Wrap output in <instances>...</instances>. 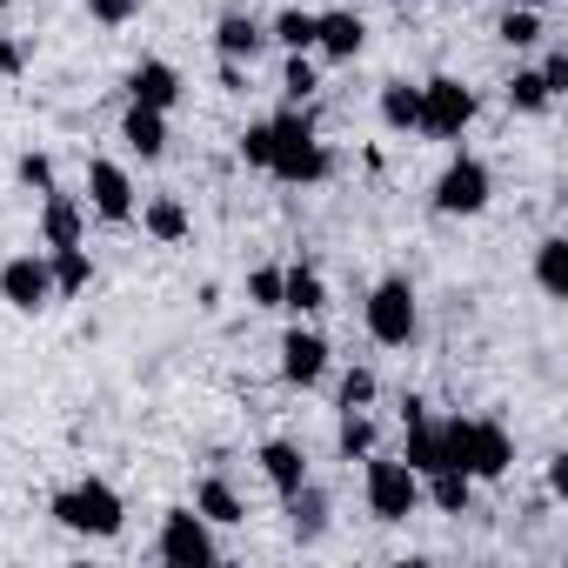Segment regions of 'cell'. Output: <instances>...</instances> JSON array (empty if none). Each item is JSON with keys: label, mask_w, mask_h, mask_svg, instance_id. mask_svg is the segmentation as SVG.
I'll list each match as a JSON object with an SVG mask.
<instances>
[{"label": "cell", "mask_w": 568, "mask_h": 568, "mask_svg": "<svg viewBox=\"0 0 568 568\" xmlns=\"http://www.w3.org/2000/svg\"><path fill=\"white\" fill-rule=\"evenodd\" d=\"M267 128H274L267 174H274L281 187H322V181L335 174V154H328V141L315 134V114H308V108H281V114H267Z\"/></svg>", "instance_id": "6da1fadb"}, {"label": "cell", "mask_w": 568, "mask_h": 568, "mask_svg": "<svg viewBox=\"0 0 568 568\" xmlns=\"http://www.w3.org/2000/svg\"><path fill=\"white\" fill-rule=\"evenodd\" d=\"M48 515H54V528L81 535V541H114V535L128 528V501H121V488L101 481V475H81V481L54 488V495H48Z\"/></svg>", "instance_id": "7a4b0ae2"}, {"label": "cell", "mask_w": 568, "mask_h": 568, "mask_svg": "<svg viewBox=\"0 0 568 568\" xmlns=\"http://www.w3.org/2000/svg\"><path fill=\"white\" fill-rule=\"evenodd\" d=\"M362 328L375 348H415L422 342V295L408 274H382L368 302H362Z\"/></svg>", "instance_id": "3957f363"}, {"label": "cell", "mask_w": 568, "mask_h": 568, "mask_svg": "<svg viewBox=\"0 0 568 568\" xmlns=\"http://www.w3.org/2000/svg\"><path fill=\"white\" fill-rule=\"evenodd\" d=\"M488 201H495V168L468 148H455L442 161V174L428 181V207L442 221H475V214H488Z\"/></svg>", "instance_id": "277c9868"}, {"label": "cell", "mask_w": 568, "mask_h": 568, "mask_svg": "<svg viewBox=\"0 0 568 568\" xmlns=\"http://www.w3.org/2000/svg\"><path fill=\"white\" fill-rule=\"evenodd\" d=\"M362 501L382 528H402L408 515H422V475L402 455H362Z\"/></svg>", "instance_id": "5b68a950"}, {"label": "cell", "mask_w": 568, "mask_h": 568, "mask_svg": "<svg viewBox=\"0 0 568 568\" xmlns=\"http://www.w3.org/2000/svg\"><path fill=\"white\" fill-rule=\"evenodd\" d=\"M154 561H168V568H214L221 561V535H214V521L194 508V501H181V508H168L161 515V528H154V548H148Z\"/></svg>", "instance_id": "8992f818"}, {"label": "cell", "mask_w": 568, "mask_h": 568, "mask_svg": "<svg viewBox=\"0 0 568 568\" xmlns=\"http://www.w3.org/2000/svg\"><path fill=\"white\" fill-rule=\"evenodd\" d=\"M475 114H481V94H475L462 74H428V81H422V121H415V134L455 148V141L475 128Z\"/></svg>", "instance_id": "52a82bcc"}, {"label": "cell", "mask_w": 568, "mask_h": 568, "mask_svg": "<svg viewBox=\"0 0 568 568\" xmlns=\"http://www.w3.org/2000/svg\"><path fill=\"white\" fill-rule=\"evenodd\" d=\"M281 362V388H295V395H308V388H322L328 382V368H335V348H328V335L315 328V322H288L281 328V348H274Z\"/></svg>", "instance_id": "ba28073f"}, {"label": "cell", "mask_w": 568, "mask_h": 568, "mask_svg": "<svg viewBox=\"0 0 568 568\" xmlns=\"http://www.w3.org/2000/svg\"><path fill=\"white\" fill-rule=\"evenodd\" d=\"M0 302L14 315H48L54 308V267L48 254H8L0 261Z\"/></svg>", "instance_id": "9c48e42d"}, {"label": "cell", "mask_w": 568, "mask_h": 568, "mask_svg": "<svg viewBox=\"0 0 568 568\" xmlns=\"http://www.w3.org/2000/svg\"><path fill=\"white\" fill-rule=\"evenodd\" d=\"M88 214L94 221H108V227H128L134 221V207H141V194H134V174L121 168V161H108V154H94L88 161Z\"/></svg>", "instance_id": "30bf717a"}, {"label": "cell", "mask_w": 568, "mask_h": 568, "mask_svg": "<svg viewBox=\"0 0 568 568\" xmlns=\"http://www.w3.org/2000/svg\"><path fill=\"white\" fill-rule=\"evenodd\" d=\"M281 515H288V541H295V548H322L328 528H335V495L308 475L295 495H281Z\"/></svg>", "instance_id": "8fae6325"}, {"label": "cell", "mask_w": 568, "mask_h": 568, "mask_svg": "<svg viewBox=\"0 0 568 568\" xmlns=\"http://www.w3.org/2000/svg\"><path fill=\"white\" fill-rule=\"evenodd\" d=\"M462 468L475 481H508L515 475V435L501 422H488V415H468V455H462Z\"/></svg>", "instance_id": "7c38bea8"}, {"label": "cell", "mask_w": 568, "mask_h": 568, "mask_svg": "<svg viewBox=\"0 0 568 568\" xmlns=\"http://www.w3.org/2000/svg\"><path fill=\"white\" fill-rule=\"evenodd\" d=\"M281 315H288V322H322L328 315V274L308 254L281 261Z\"/></svg>", "instance_id": "4fadbf2b"}, {"label": "cell", "mask_w": 568, "mask_h": 568, "mask_svg": "<svg viewBox=\"0 0 568 568\" xmlns=\"http://www.w3.org/2000/svg\"><path fill=\"white\" fill-rule=\"evenodd\" d=\"M362 54H368V21H362L355 8H328V14H315V61L348 68V61H362Z\"/></svg>", "instance_id": "5bb4252c"}, {"label": "cell", "mask_w": 568, "mask_h": 568, "mask_svg": "<svg viewBox=\"0 0 568 568\" xmlns=\"http://www.w3.org/2000/svg\"><path fill=\"white\" fill-rule=\"evenodd\" d=\"M181 94H187V81H181V68L174 61H134L128 68V101L134 108H154V114H174L181 108Z\"/></svg>", "instance_id": "9a60e30c"}, {"label": "cell", "mask_w": 568, "mask_h": 568, "mask_svg": "<svg viewBox=\"0 0 568 568\" xmlns=\"http://www.w3.org/2000/svg\"><path fill=\"white\" fill-rule=\"evenodd\" d=\"M261 54H267V21L227 8V14L214 21V61H241V68H254Z\"/></svg>", "instance_id": "2e32d148"}, {"label": "cell", "mask_w": 568, "mask_h": 568, "mask_svg": "<svg viewBox=\"0 0 568 568\" xmlns=\"http://www.w3.org/2000/svg\"><path fill=\"white\" fill-rule=\"evenodd\" d=\"M74 241H88V201L68 187H48L41 194V247H74Z\"/></svg>", "instance_id": "e0dca14e"}, {"label": "cell", "mask_w": 568, "mask_h": 568, "mask_svg": "<svg viewBox=\"0 0 568 568\" xmlns=\"http://www.w3.org/2000/svg\"><path fill=\"white\" fill-rule=\"evenodd\" d=\"M254 468H261V481L274 488V495H295L315 468H308V455H302V442H288V435H274V442H261L254 448Z\"/></svg>", "instance_id": "ac0fdd59"}, {"label": "cell", "mask_w": 568, "mask_h": 568, "mask_svg": "<svg viewBox=\"0 0 568 568\" xmlns=\"http://www.w3.org/2000/svg\"><path fill=\"white\" fill-rule=\"evenodd\" d=\"M134 221H141V234L161 241V247H181V241L194 234V214H187L181 194H148V201L134 207Z\"/></svg>", "instance_id": "d6986e66"}, {"label": "cell", "mask_w": 568, "mask_h": 568, "mask_svg": "<svg viewBox=\"0 0 568 568\" xmlns=\"http://www.w3.org/2000/svg\"><path fill=\"white\" fill-rule=\"evenodd\" d=\"M121 148H128L141 168L168 161V114H154V108H134V101H128V114H121Z\"/></svg>", "instance_id": "ffe728a7"}, {"label": "cell", "mask_w": 568, "mask_h": 568, "mask_svg": "<svg viewBox=\"0 0 568 568\" xmlns=\"http://www.w3.org/2000/svg\"><path fill=\"white\" fill-rule=\"evenodd\" d=\"M194 508H201V515H207L214 528H241V521H247V501H241V488H234V481H227L221 468L194 481Z\"/></svg>", "instance_id": "44dd1931"}, {"label": "cell", "mask_w": 568, "mask_h": 568, "mask_svg": "<svg viewBox=\"0 0 568 568\" xmlns=\"http://www.w3.org/2000/svg\"><path fill=\"white\" fill-rule=\"evenodd\" d=\"M375 108H382V128H388V134H415V121H422V81H408V74L382 81Z\"/></svg>", "instance_id": "7402d4cb"}, {"label": "cell", "mask_w": 568, "mask_h": 568, "mask_svg": "<svg viewBox=\"0 0 568 568\" xmlns=\"http://www.w3.org/2000/svg\"><path fill=\"white\" fill-rule=\"evenodd\" d=\"M415 475H435V468H448V455H442V422L435 415H422V422H402V448H395Z\"/></svg>", "instance_id": "603a6c76"}, {"label": "cell", "mask_w": 568, "mask_h": 568, "mask_svg": "<svg viewBox=\"0 0 568 568\" xmlns=\"http://www.w3.org/2000/svg\"><path fill=\"white\" fill-rule=\"evenodd\" d=\"M475 475L468 468H435V475H422V501L428 508H442V515H468L475 508Z\"/></svg>", "instance_id": "cb8c5ba5"}, {"label": "cell", "mask_w": 568, "mask_h": 568, "mask_svg": "<svg viewBox=\"0 0 568 568\" xmlns=\"http://www.w3.org/2000/svg\"><path fill=\"white\" fill-rule=\"evenodd\" d=\"M342 422H335V455L342 462H362V455H375L382 448V422H375V408H335Z\"/></svg>", "instance_id": "d4e9b609"}, {"label": "cell", "mask_w": 568, "mask_h": 568, "mask_svg": "<svg viewBox=\"0 0 568 568\" xmlns=\"http://www.w3.org/2000/svg\"><path fill=\"white\" fill-rule=\"evenodd\" d=\"M48 267H54V302L88 295V281H94V254H88V241H74V247H48Z\"/></svg>", "instance_id": "484cf974"}, {"label": "cell", "mask_w": 568, "mask_h": 568, "mask_svg": "<svg viewBox=\"0 0 568 568\" xmlns=\"http://www.w3.org/2000/svg\"><path fill=\"white\" fill-rule=\"evenodd\" d=\"M535 288L548 302H568V234H541L535 241Z\"/></svg>", "instance_id": "4316f807"}, {"label": "cell", "mask_w": 568, "mask_h": 568, "mask_svg": "<svg viewBox=\"0 0 568 568\" xmlns=\"http://www.w3.org/2000/svg\"><path fill=\"white\" fill-rule=\"evenodd\" d=\"M267 48H281V54H315V8H281L267 21Z\"/></svg>", "instance_id": "83f0119b"}, {"label": "cell", "mask_w": 568, "mask_h": 568, "mask_svg": "<svg viewBox=\"0 0 568 568\" xmlns=\"http://www.w3.org/2000/svg\"><path fill=\"white\" fill-rule=\"evenodd\" d=\"M495 41H501V48H515V54L541 48V41H548V21H541V8H501V21H495Z\"/></svg>", "instance_id": "f1b7e54d"}, {"label": "cell", "mask_w": 568, "mask_h": 568, "mask_svg": "<svg viewBox=\"0 0 568 568\" xmlns=\"http://www.w3.org/2000/svg\"><path fill=\"white\" fill-rule=\"evenodd\" d=\"M322 94V68H315V54H288L281 61V101L288 108H308Z\"/></svg>", "instance_id": "f546056e"}, {"label": "cell", "mask_w": 568, "mask_h": 568, "mask_svg": "<svg viewBox=\"0 0 568 568\" xmlns=\"http://www.w3.org/2000/svg\"><path fill=\"white\" fill-rule=\"evenodd\" d=\"M501 101H508V114H528V121L555 108V94L541 88V74H535V68H515V74H508V88H501Z\"/></svg>", "instance_id": "4dcf8cb0"}, {"label": "cell", "mask_w": 568, "mask_h": 568, "mask_svg": "<svg viewBox=\"0 0 568 568\" xmlns=\"http://www.w3.org/2000/svg\"><path fill=\"white\" fill-rule=\"evenodd\" d=\"M375 402H382V375H375L368 362L342 368V382H335V408H375Z\"/></svg>", "instance_id": "1f68e13d"}, {"label": "cell", "mask_w": 568, "mask_h": 568, "mask_svg": "<svg viewBox=\"0 0 568 568\" xmlns=\"http://www.w3.org/2000/svg\"><path fill=\"white\" fill-rule=\"evenodd\" d=\"M247 308H261V315H281V261H261V267H247Z\"/></svg>", "instance_id": "d6a6232c"}, {"label": "cell", "mask_w": 568, "mask_h": 568, "mask_svg": "<svg viewBox=\"0 0 568 568\" xmlns=\"http://www.w3.org/2000/svg\"><path fill=\"white\" fill-rule=\"evenodd\" d=\"M14 181H21L28 194H48V187H61V174H54V154H48V148H28V154L14 161Z\"/></svg>", "instance_id": "836d02e7"}, {"label": "cell", "mask_w": 568, "mask_h": 568, "mask_svg": "<svg viewBox=\"0 0 568 568\" xmlns=\"http://www.w3.org/2000/svg\"><path fill=\"white\" fill-rule=\"evenodd\" d=\"M234 154H241L254 174H267V154H274V128H267V121H247V128L234 134Z\"/></svg>", "instance_id": "e575fe53"}, {"label": "cell", "mask_w": 568, "mask_h": 568, "mask_svg": "<svg viewBox=\"0 0 568 568\" xmlns=\"http://www.w3.org/2000/svg\"><path fill=\"white\" fill-rule=\"evenodd\" d=\"M88 21L94 28H128V21H141V0H88Z\"/></svg>", "instance_id": "d590c367"}, {"label": "cell", "mask_w": 568, "mask_h": 568, "mask_svg": "<svg viewBox=\"0 0 568 568\" xmlns=\"http://www.w3.org/2000/svg\"><path fill=\"white\" fill-rule=\"evenodd\" d=\"M535 74H541V88L561 101V94H568V48H561V41H548V54H541V68H535Z\"/></svg>", "instance_id": "8d00e7d4"}, {"label": "cell", "mask_w": 568, "mask_h": 568, "mask_svg": "<svg viewBox=\"0 0 568 568\" xmlns=\"http://www.w3.org/2000/svg\"><path fill=\"white\" fill-rule=\"evenodd\" d=\"M21 74H28V41L0 34V81H21Z\"/></svg>", "instance_id": "74e56055"}, {"label": "cell", "mask_w": 568, "mask_h": 568, "mask_svg": "<svg viewBox=\"0 0 568 568\" xmlns=\"http://www.w3.org/2000/svg\"><path fill=\"white\" fill-rule=\"evenodd\" d=\"M548 495H555V501H568V448H555V455H548Z\"/></svg>", "instance_id": "f35d334b"}, {"label": "cell", "mask_w": 568, "mask_h": 568, "mask_svg": "<svg viewBox=\"0 0 568 568\" xmlns=\"http://www.w3.org/2000/svg\"><path fill=\"white\" fill-rule=\"evenodd\" d=\"M214 81H221V94H247V68H241V61H221Z\"/></svg>", "instance_id": "ab89813d"}, {"label": "cell", "mask_w": 568, "mask_h": 568, "mask_svg": "<svg viewBox=\"0 0 568 568\" xmlns=\"http://www.w3.org/2000/svg\"><path fill=\"white\" fill-rule=\"evenodd\" d=\"M508 8H548V0H508Z\"/></svg>", "instance_id": "60d3db41"}]
</instances>
